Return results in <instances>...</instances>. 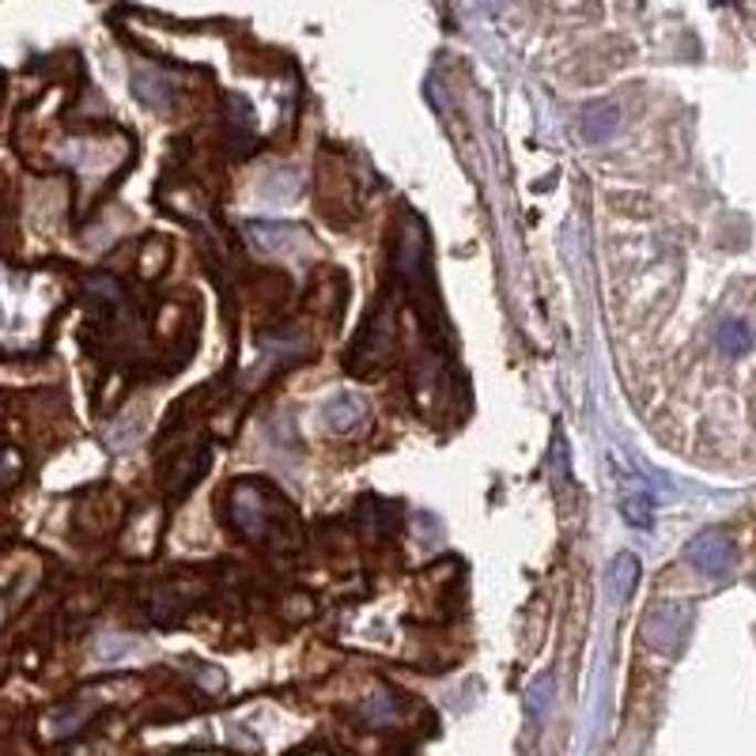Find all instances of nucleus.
I'll return each mask as SVG.
<instances>
[{"label": "nucleus", "instance_id": "nucleus-1", "mask_svg": "<svg viewBox=\"0 0 756 756\" xmlns=\"http://www.w3.org/2000/svg\"><path fill=\"white\" fill-rule=\"evenodd\" d=\"M692 625V609L681 601H658L647 617V643L654 647L658 654H673L684 643Z\"/></svg>", "mask_w": 756, "mask_h": 756}, {"label": "nucleus", "instance_id": "nucleus-2", "mask_svg": "<svg viewBox=\"0 0 756 756\" xmlns=\"http://www.w3.org/2000/svg\"><path fill=\"white\" fill-rule=\"evenodd\" d=\"M689 564L704 575H726L734 564V541L726 530H704L700 537H692L689 545Z\"/></svg>", "mask_w": 756, "mask_h": 756}, {"label": "nucleus", "instance_id": "nucleus-3", "mask_svg": "<svg viewBox=\"0 0 756 756\" xmlns=\"http://www.w3.org/2000/svg\"><path fill=\"white\" fill-rule=\"evenodd\" d=\"M579 132L586 145H605L617 132V106L609 103H590L579 118Z\"/></svg>", "mask_w": 756, "mask_h": 756}, {"label": "nucleus", "instance_id": "nucleus-4", "mask_svg": "<svg viewBox=\"0 0 756 756\" xmlns=\"http://www.w3.org/2000/svg\"><path fill=\"white\" fill-rule=\"evenodd\" d=\"M715 344H718V352H723V355L742 360V355L753 352L756 337H753V329H749L745 318H726V322H718V329H715Z\"/></svg>", "mask_w": 756, "mask_h": 756}, {"label": "nucleus", "instance_id": "nucleus-5", "mask_svg": "<svg viewBox=\"0 0 756 756\" xmlns=\"http://www.w3.org/2000/svg\"><path fill=\"white\" fill-rule=\"evenodd\" d=\"M326 424L333 432H349L352 424H360L363 420V402L360 397H352V394H341V397H333V402L326 405Z\"/></svg>", "mask_w": 756, "mask_h": 756}, {"label": "nucleus", "instance_id": "nucleus-6", "mask_svg": "<svg viewBox=\"0 0 756 756\" xmlns=\"http://www.w3.org/2000/svg\"><path fill=\"white\" fill-rule=\"evenodd\" d=\"M553 692H556V681L549 678V673H545L541 681H533V684H530V692L522 696V707H526V715H530V718H541V715H545V707L553 704Z\"/></svg>", "mask_w": 756, "mask_h": 756}, {"label": "nucleus", "instance_id": "nucleus-7", "mask_svg": "<svg viewBox=\"0 0 756 756\" xmlns=\"http://www.w3.org/2000/svg\"><path fill=\"white\" fill-rule=\"evenodd\" d=\"M251 235L257 238V246L262 251H288V243L284 238H299V231L296 227H288V224H254L251 227Z\"/></svg>", "mask_w": 756, "mask_h": 756}, {"label": "nucleus", "instance_id": "nucleus-8", "mask_svg": "<svg viewBox=\"0 0 756 756\" xmlns=\"http://www.w3.org/2000/svg\"><path fill=\"white\" fill-rule=\"evenodd\" d=\"M651 511H654V503L647 500L643 492L625 496V500H620V514H625V522H628V526L647 530V526H651Z\"/></svg>", "mask_w": 756, "mask_h": 756}, {"label": "nucleus", "instance_id": "nucleus-9", "mask_svg": "<svg viewBox=\"0 0 756 756\" xmlns=\"http://www.w3.org/2000/svg\"><path fill=\"white\" fill-rule=\"evenodd\" d=\"M132 87H137V95L145 99L148 106H163L167 103V84L163 79H156V76H148V73H137L132 76Z\"/></svg>", "mask_w": 756, "mask_h": 756}, {"label": "nucleus", "instance_id": "nucleus-10", "mask_svg": "<svg viewBox=\"0 0 756 756\" xmlns=\"http://www.w3.org/2000/svg\"><path fill=\"white\" fill-rule=\"evenodd\" d=\"M4 477H8V450L0 447V480H4Z\"/></svg>", "mask_w": 756, "mask_h": 756}, {"label": "nucleus", "instance_id": "nucleus-11", "mask_svg": "<svg viewBox=\"0 0 756 756\" xmlns=\"http://www.w3.org/2000/svg\"><path fill=\"white\" fill-rule=\"evenodd\" d=\"M0 84H4V76H0Z\"/></svg>", "mask_w": 756, "mask_h": 756}]
</instances>
